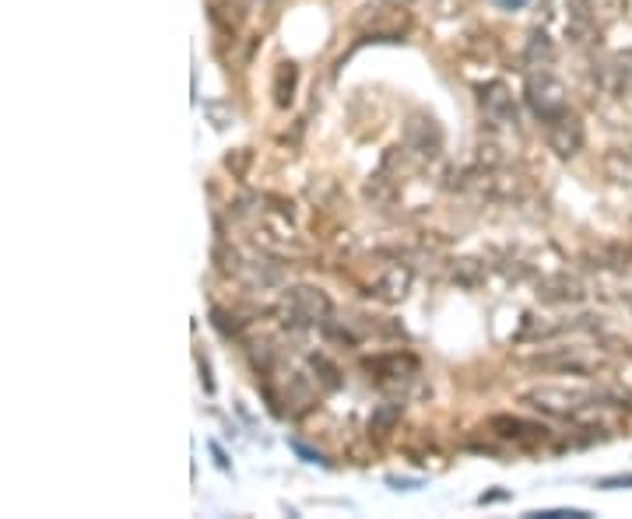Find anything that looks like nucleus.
I'll return each instance as SVG.
<instances>
[{
	"label": "nucleus",
	"mask_w": 632,
	"mask_h": 519,
	"mask_svg": "<svg viewBox=\"0 0 632 519\" xmlns=\"http://www.w3.org/2000/svg\"><path fill=\"white\" fill-rule=\"evenodd\" d=\"M387 4H397V8H411L415 0H387Z\"/></svg>",
	"instance_id": "4be33fe9"
},
{
	"label": "nucleus",
	"mask_w": 632,
	"mask_h": 519,
	"mask_svg": "<svg viewBox=\"0 0 632 519\" xmlns=\"http://www.w3.org/2000/svg\"><path fill=\"white\" fill-rule=\"evenodd\" d=\"M404 151L418 155L422 162H429V158H436L443 151V130H439V123L429 113H415L408 120V127H404Z\"/></svg>",
	"instance_id": "0eeeda50"
},
{
	"label": "nucleus",
	"mask_w": 632,
	"mask_h": 519,
	"mask_svg": "<svg viewBox=\"0 0 632 519\" xmlns=\"http://www.w3.org/2000/svg\"><path fill=\"white\" fill-rule=\"evenodd\" d=\"M555 60V50H552V39H548L545 29H534L531 39H527V50H524V64L531 67V71H541V67H548Z\"/></svg>",
	"instance_id": "f8f14e48"
},
{
	"label": "nucleus",
	"mask_w": 632,
	"mask_h": 519,
	"mask_svg": "<svg viewBox=\"0 0 632 519\" xmlns=\"http://www.w3.org/2000/svg\"><path fill=\"white\" fill-rule=\"evenodd\" d=\"M538 295H541V302H580L587 292H583V285L573 278V274L559 271V274H548V278H541Z\"/></svg>",
	"instance_id": "9d476101"
},
{
	"label": "nucleus",
	"mask_w": 632,
	"mask_h": 519,
	"mask_svg": "<svg viewBox=\"0 0 632 519\" xmlns=\"http://www.w3.org/2000/svg\"><path fill=\"white\" fill-rule=\"evenodd\" d=\"M489 425L496 428L499 439L524 442V446H531V442H545V439H548V428H545V425H534V421L510 418V414H496V418H492Z\"/></svg>",
	"instance_id": "6e6552de"
},
{
	"label": "nucleus",
	"mask_w": 632,
	"mask_h": 519,
	"mask_svg": "<svg viewBox=\"0 0 632 519\" xmlns=\"http://www.w3.org/2000/svg\"><path fill=\"white\" fill-rule=\"evenodd\" d=\"M496 4H499L503 11H524L527 4H531V0H496Z\"/></svg>",
	"instance_id": "a211bd4d"
},
{
	"label": "nucleus",
	"mask_w": 632,
	"mask_h": 519,
	"mask_svg": "<svg viewBox=\"0 0 632 519\" xmlns=\"http://www.w3.org/2000/svg\"><path fill=\"white\" fill-rule=\"evenodd\" d=\"M534 369L541 372H562V376H597L608 365L601 348H587V344H569V348H552L545 355L531 358Z\"/></svg>",
	"instance_id": "7ed1b4c3"
},
{
	"label": "nucleus",
	"mask_w": 632,
	"mask_h": 519,
	"mask_svg": "<svg viewBox=\"0 0 632 519\" xmlns=\"http://www.w3.org/2000/svg\"><path fill=\"white\" fill-rule=\"evenodd\" d=\"M601 176L615 186H632V144H615L601 155Z\"/></svg>",
	"instance_id": "1a4fd4ad"
},
{
	"label": "nucleus",
	"mask_w": 632,
	"mask_h": 519,
	"mask_svg": "<svg viewBox=\"0 0 632 519\" xmlns=\"http://www.w3.org/2000/svg\"><path fill=\"white\" fill-rule=\"evenodd\" d=\"M583 141H587V134H583V120L576 116V109H566L545 123V144L559 158H576L583 151Z\"/></svg>",
	"instance_id": "423d86ee"
},
{
	"label": "nucleus",
	"mask_w": 632,
	"mask_h": 519,
	"mask_svg": "<svg viewBox=\"0 0 632 519\" xmlns=\"http://www.w3.org/2000/svg\"><path fill=\"white\" fill-rule=\"evenodd\" d=\"M211 453H215V463H218V467H222V470H229V460H225V453H222V449L215 446V442H211Z\"/></svg>",
	"instance_id": "412c9836"
},
{
	"label": "nucleus",
	"mask_w": 632,
	"mask_h": 519,
	"mask_svg": "<svg viewBox=\"0 0 632 519\" xmlns=\"http://www.w3.org/2000/svg\"><path fill=\"white\" fill-rule=\"evenodd\" d=\"M292 453L299 456V460H306V463H320V467H331V460H327L324 453H316V449L302 446V442H292Z\"/></svg>",
	"instance_id": "dca6fc26"
},
{
	"label": "nucleus",
	"mask_w": 632,
	"mask_h": 519,
	"mask_svg": "<svg viewBox=\"0 0 632 519\" xmlns=\"http://www.w3.org/2000/svg\"><path fill=\"white\" fill-rule=\"evenodd\" d=\"M309 365H313L316 379H320L327 390H338V386H341V372H338V365H334L331 358H327V355H309Z\"/></svg>",
	"instance_id": "4468645a"
},
{
	"label": "nucleus",
	"mask_w": 632,
	"mask_h": 519,
	"mask_svg": "<svg viewBox=\"0 0 632 519\" xmlns=\"http://www.w3.org/2000/svg\"><path fill=\"white\" fill-rule=\"evenodd\" d=\"M390 484H394L397 491H411V488H418V481H408V477H404V481H401V477H390Z\"/></svg>",
	"instance_id": "aec40b11"
},
{
	"label": "nucleus",
	"mask_w": 632,
	"mask_h": 519,
	"mask_svg": "<svg viewBox=\"0 0 632 519\" xmlns=\"http://www.w3.org/2000/svg\"><path fill=\"white\" fill-rule=\"evenodd\" d=\"M520 400H524L527 407H534V411H545L552 414V418H573V421H580L587 411H601L604 407L594 393L576 390V386H534V390H527Z\"/></svg>",
	"instance_id": "f257e3e1"
},
{
	"label": "nucleus",
	"mask_w": 632,
	"mask_h": 519,
	"mask_svg": "<svg viewBox=\"0 0 632 519\" xmlns=\"http://www.w3.org/2000/svg\"><path fill=\"white\" fill-rule=\"evenodd\" d=\"M401 411H404L401 404H380V407H376V414H373V421H369V428H373L376 435H387L390 428L401 421Z\"/></svg>",
	"instance_id": "2eb2a0df"
},
{
	"label": "nucleus",
	"mask_w": 632,
	"mask_h": 519,
	"mask_svg": "<svg viewBox=\"0 0 632 519\" xmlns=\"http://www.w3.org/2000/svg\"><path fill=\"white\" fill-rule=\"evenodd\" d=\"M524 99H527V106H531V113L538 116L541 123L555 120V116L566 113V109H569L566 85H562V81L555 78V74H548L545 67H541V71H531V74H527Z\"/></svg>",
	"instance_id": "20e7f679"
},
{
	"label": "nucleus",
	"mask_w": 632,
	"mask_h": 519,
	"mask_svg": "<svg viewBox=\"0 0 632 519\" xmlns=\"http://www.w3.org/2000/svg\"><path fill=\"white\" fill-rule=\"evenodd\" d=\"M331 320V299H327L324 288L316 285H295L281 299V323L295 330L306 327H324Z\"/></svg>",
	"instance_id": "f03ea898"
},
{
	"label": "nucleus",
	"mask_w": 632,
	"mask_h": 519,
	"mask_svg": "<svg viewBox=\"0 0 632 519\" xmlns=\"http://www.w3.org/2000/svg\"><path fill=\"white\" fill-rule=\"evenodd\" d=\"M601 488H632V477H604Z\"/></svg>",
	"instance_id": "f3484780"
},
{
	"label": "nucleus",
	"mask_w": 632,
	"mask_h": 519,
	"mask_svg": "<svg viewBox=\"0 0 632 519\" xmlns=\"http://www.w3.org/2000/svg\"><path fill=\"white\" fill-rule=\"evenodd\" d=\"M478 106H482V120L489 123V130H517V102L503 81H489L478 88Z\"/></svg>",
	"instance_id": "39448f33"
},
{
	"label": "nucleus",
	"mask_w": 632,
	"mask_h": 519,
	"mask_svg": "<svg viewBox=\"0 0 632 519\" xmlns=\"http://www.w3.org/2000/svg\"><path fill=\"white\" fill-rule=\"evenodd\" d=\"M408 288H411V271L401 264H390L369 295H376V299H383V302H401L404 295H408Z\"/></svg>",
	"instance_id": "9b49d317"
},
{
	"label": "nucleus",
	"mask_w": 632,
	"mask_h": 519,
	"mask_svg": "<svg viewBox=\"0 0 632 519\" xmlns=\"http://www.w3.org/2000/svg\"><path fill=\"white\" fill-rule=\"evenodd\" d=\"M295 81H299V67H295V64H278V74H274V102H278L281 109L292 106Z\"/></svg>",
	"instance_id": "ddd939ff"
},
{
	"label": "nucleus",
	"mask_w": 632,
	"mask_h": 519,
	"mask_svg": "<svg viewBox=\"0 0 632 519\" xmlns=\"http://www.w3.org/2000/svg\"><path fill=\"white\" fill-rule=\"evenodd\" d=\"M201 383H204V390H208V393H215V379H211L208 362H201Z\"/></svg>",
	"instance_id": "6ab92c4d"
}]
</instances>
